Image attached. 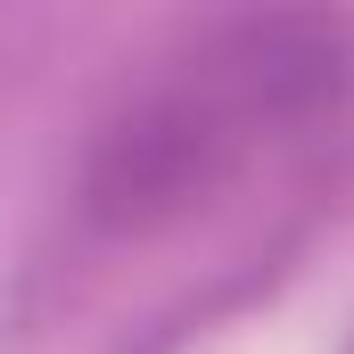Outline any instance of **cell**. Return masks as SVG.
Here are the masks:
<instances>
[{"mask_svg":"<svg viewBox=\"0 0 354 354\" xmlns=\"http://www.w3.org/2000/svg\"><path fill=\"white\" fill-rule=\"evenodd\" d=\"M354 115V17L338 0H239L174 41L91 124L75 223L91 239H157L223 206L264 165Z\"/></svg>","mask_w":354,"mask_h":354,"instance_id":"6da1fadb","label":"cell"},{"mask_svg":"<svg viewBox=\"0 0 354 354\" xmlns=\"http://www.w3.org/2000/svg\"><path fill=\"white\" fill-rule=\"evenodd\" d=\"M346 354H354V346H346Z\"/></svg>","mask_w":354,"mask_h":354,"instance_id":"7a4b0ae2","label":"cell"}]
</instances>
